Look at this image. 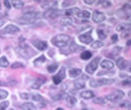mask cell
<instances>
[{"label":"cell","instance_id":"6da1fadb","mask_svg":"<svg viewBox=\"0 0 131 110\" xmlns=\"http://www.w3.org/2000/svg\"><path fill=\"white\" fill-rule=\"evenodd\" d=\"M40 13L36 11H30V12L25 13L22 17H19L17 19V22L20 25L31 24L36 21L38 17H40Z\"/></svg>","mask_w":131,"mask_h":110},{"label":"cell","instance_id":"7a4b0ae2","mask_svg":"<svg viewBox=\"0 0 131 110\" xmlns=\"http://www.w3.org/2000/svg\"><path fill=\"white\" fill-rule=\"evenodd\" d=\"M16 52L18 53V55H20V57L23 58L28 59L31 58L34 55L37 54V52L26 44H21L16 49Z\"/></svg>","mask_w":131,"mask_h":110},{"label":"cell","instance_id":"3957f363","mask_svg":"<svg viewBox=\"0 0 131 110\" xmlns=\"http://www.w3.org/2000/svg\"><path fill=\"white\" fill-rule=\"evenodd\" d=\"M70 40V38L68 35L58 34L52 38L51 42L56 47L62 48V47H64L68 45Z\"/></svg>","mask_w":131,"mask_h":110},{"label":"cell","instance_id":"277c9868","mask_svg":"<svg viewBox=\"0 0 131 110\" xmlns=\"http://www.w3.org/2000/svg\"><path fill=\"white\" fill-rule=\"evenodd\" d=\"M115 80L114 79L108 78H100V79H93L90 82V86L92 88H96L103 85H108L114 83Z\"/></svg>","mask_w":131,"mask_h":110},{"label":"cell","instance_id":"5b68a950","mask_svg":"<svg viewBox=\"0 0 131 110\" xmlns=\"http://www.w3.org/2000/svg\"><path fill=\"white\" fill-rule=\"evenodd\" d=\"M118 17L121 19H125L131 21V5L126 4L123 6L122 8L117 11Z\"/></svg>","mask_w":131,"mask_h":110},{"label":"cell","instance_id":"8992f818","mask_svg":"<svg viewBox=\"0 0 131 110\" xmlns=\"http://www.w3.org/2000/svg\"><path fill=\"white\" fill-rule=\"evenodd\" d=\"M124 95L125 94H124V91L120 90H116L113 91L112 93H111V94L106 95V99L111 102H116L124 97Z\"/></svg>","mask_w":131,"mask_h":110},{"label":"cell","instance_id":"52a82bcc","mask_svg":"<svg viewBox=\"0 0 131 110\" xmlns=\"http://www.w3.org/2000/svg\"><path fill=\"white\" fill-rule=\"evenodd\" d=\"M100 57H96L94 58L91 62L86 65V71L89 74H93L94 71L97 69L99 64V62L100 61Z\"/></svg>","mask_w":131,"mask_h":110},{"label":"cell","instance_id":"ba28073f","mask_svg":"<svg viewBox=\"0 0 131 110\" xmlns=\"http://www.w3.org/2000/svg\"><path fill=\"white\" fill-rule=\"evenodd\" d=\"M63 14V11L58 9H50L43 13V16L46 19H54L60 16Z\"/></svg>","mask_w":131,"mask_h":110},{"label":"cell","instance_id":"9c48e42d","mask_svg":"<svg viewBox=\"0 0 131 110\" xmlns=\"http://www.w3.org/2000/svg\"><path fill=\"white\" fill-rule=\"evenodd\" d=\"M89 79V77L84 74H83L80 78H78L76 80H75L74 82V85L76 89L77 90H80V89H83L85 88L86 86V82L85 81L86 80H88Z\"/></svg>","mask_w":131,"mask_h":110},{"label":"cell","instance_id":"30bf717a","mask_svg":"<svg viewBox=\"0 0 131 110\" xmlns=\"http://www.w3.org/2000/svg\"><path fill=\"white\" fill-rule=\"evenodd\" d=\"M92 33V29L90 30L87 33H83L81 34L80 35L78 36V39H79L80 41H81L82 43H85V44H89L93 41V38L91 35Z\"/></svg>","mask_w":131,"mask_h":110},{"label":"cell","instance_id":"8fae6325","mask_svg":"<svg viewBox=\"0 0 131 110\" xmlns=\"http://www.w3.org/2000/svg\"><path fill=\"white\" fill-rule=\"evenodd\" d=\"M19 31V28H17V26L14 25H8L2 30V33L3 34H15Z\"/></svg>","mask_w":131,"mask_h":110},{"label":"cell","instance_id":"7c38bea8","mask_svg":"<svg viewBox=\"0 0 131 110\" xmlns=\"http://www.w3.org/2000/svg\"><path fill=\"white\" fill-rule=\"evenodd\" d=\"M106 19V16L102 12H100L99 11H94L92 14V20L95 23L102 22Z\"/></svg>","mask_w":131,"mask_h":110},{"label":"cell","instance_id":"4fadbf2b","mask_svg":"<svg viewBox=\"0 0 131 110\" xmlns=\"http://www.w3.org/2000/svg\"><path fill=\"white\" fill-rule=\"evenodd\" d=\"M34 46L40 51H44L48 47V43L45 41H40V40H36L33 42Z\"/></svg>","mask_w":131,"mask_h":110},{"label":"cell","instance_id":"5bb4252c","mask_svg":"<svg viewBox=\"0 0 131 110\" xmlns=\"http://www.w3.org/2000/svg\"><path fill=\"white\" fill-rule=\"evenodd\" d=\"M57 4V2H55V1H45L41 4V6L42 8L47 9L48 10L50 9H56Z\"/></svg>","mask_w":131,"mask_h":110},{"label":"cell","instance_id":"9a60e30c","mask_svg":"<svg viewBox=\"0 0 131 110\" xmlns=\"http://www.w3.org/2000/svg\"><path fill=\"white\" fill-rule=\"evenodd\" d=\"M46 79L43 78H39L35 81V82L31 85V88L34 90H39L41 85H43L46 83Z\"/></svg>","mask_w":131,"mask_h":110},{"label":"cell","instance_id":"2e32d148","mask_svg":"<svg viewBox=\"0 0 131 110\" xmlns=\"http://www.w3.org/2000/svg\"><path fill=\"white\" fill-rule=\"evenodd\" d=\"M128 64V62L125 60L123 57H119L117 59V61H116V65H117L119 69H121V70L126 69Z\"/></svg>","mask_w":131,"mask_h":110},{"label":"cell","instance_id":"e0dca14e","mask_svg":"<svg viewBox=\"0 0 131 110\" xmlns=\"http://www.w3.org/2000/svg\"><path fill=\"white\" fill-rule=\"evenodd\" d=\"M85 47L83 46H80V45L76 44L74 42H72L70 45V51L71 52H74V53H78V52H80L82 50H84Z\"/></svg>","mask_w":131,"mask_h":110},{"label":"cell","instance_id":"ac0fdd59","mask_svg":"<svg viewBox=\"0 0 131 110\" xmlns=\"http://www.w3.org/2000/svg\"><path fill=\"white\" fill-rule=\"evenodd\" d=\"M121 51H122V47H114V48L112 49L111 53H110L108 55H107V57H111V58L112 59H114L115 57L118 56V55L121 53Z\"/></svg>","mask_w":131,"mask_h":110},{"label":"cell","instance_id":"d6986e66","mask_svg":"<svg viewBox=\"0 0 131 110\" xmlns=\"http://www.w3.org/2000/svg\"><path fill=\"white\" fill-rule=\"evenodd\" d=\"M116 30L118 31H131V23H121L116 27Z\"/></svg>","mask_w":131,"mask_h":110},{"label":"cell","instance_id":"ffe728a7","mask_svg":"<svg viewBox=\"0 0 131 110\" xmlns=\"http://www.w3.org/2000/svg\"><path fill=\"white\" fill-rule=\"evenodd\" d=\"M66 105H67V106L68 107H70V108L73 107L77 103L76 98L74 96H70V95L66 99Z\"/></svg>","mask_w":131,"mask_h":110},{"label":"cell","instance_id":"44dd1931","mask_svg":"<svg viewBox=\"0 0 131 110\" xmlns=\"http://www.w3.org/2000/svg\"><path fill=\"white\" fill-rule=\"evenodd\" d=\"M100 65H101V67L102 68H104V69H111L114 67V64L113 62L109 60H106V59L101 62Z\"/></svg>","mask_w":131,"mask_h":110},{"label":"cell","instance_id":"7402d4cb","mask_svg":"<svg viewBox=\"0 0 131 110\" xmlns=\"http://www.w3.org/2000/svg\"><path fill=\"white\" fill-rule=\"evenodd\" d=\"M21 107L23 110H37L36 106L31 102H26L23 103Z\"/></svg>","mask_w":131,"mask_h":110},{"label":"cell","instance_id":"603a6c76","mask_svg":"<svg viewBox=\"0 0 131 110\" xmlns=\"http://www.w3.org/2000/svg\"><path fill=\"white\" fill-rule=\"evenodd\" d=\"M80 96L84 100H89L91 98H93L94 97V94L92 91L87 90V91H84L80 93Z\"/></svg>","mask_w":131,"mask_h":110},{"label":"cell","instance_id":"cb8c5ba5","mask_svg":"<svg viewBox=\"0 0 131 110\" xmlns=\"http://www.w3.org/2000/svg\"><path fill=\"white\" fill-rule=\"evenodd\" d=\"M46 60V59L45 56L43 55H41L40 57L35 59L34 62V65L36 67H40L43 63H45Z\"/></svg>","mask_w":131,"mask_h":110},{"label":"cell","instance_id":"d4e9b609","mask_svg":"<svg viewBox=\"0 0 131 110\" xmlns=\"http://www.w3.org/2000/svg\"><path fill=\"white\" fill-rule=\"evenodd\" d=\"M80 11V9L78 7H73V8L68 9L67 10H66L65 14L66 16H72V15H78V14Z\"/></svg>","mask_w":131,"mask_h":110},{"label":"cell","instance_id":"484cf974","mask_svg":"<svg viewBox=\"0 0 131 110\" xmlns=\"http://www.w3.org/2000/svg\"><path fill=\"white\" fill-rule=\"evenodd\" d=\"M60 24L63 26H68L72 24L73 20L70 17H62V19L60 21Z\"/></svg>","mask_w":131,"mask_h":110},{"label":"cell","instance_id":"4316f807","mask_svg":"<svg viewBox=\"0 0 131 110\" xmlns=\"http://www.w3.org/2000/svg\"><path fill=\"white\" fill-rule=\"evenodd\" d=\"M82 74V70L78 68H73L69 71V76L71 78H76Z\"/></svg>","mask_w":131,"mask_h":110},{"label":"cell","instance_id":"83f0119b","mask_svg":"<svg viewBox=\"0 0 131 110\" xmlns=\"http://www.w3.org/2000/svg\"><path fill=\"white\" fill-rule=\"evenodd\" d=\"M12 5L14 6V7H15L16 9L22 8L24 5V2L21 1V0H13L12 1Z\"/></svg>","mask_w":131,"mask_h":110},{"label":"cell","instance_id":"f1b7e54d","mask_svg":"<svg viewBox=\"0 0 131 110\" xmlns=\"http://www.w3.org/2000/svg\"><path fill=\"white\" fill-rule=\"evenodd\" d=\"M31 98L34 101H36V102H38L41 103V102H43L45 101L44 98L41 96V95L38 94V93H34V94H31Z\"/></svg>","mask_w":131,"mask_h":110},{"label":"cell","instance_id":"f546056e","mask_svg":"<svg viewBox=\"0 0 131 110\" xmlns=\"http://www.w3.org/2000/svg\"><path fill=\"white\" fill-rule=\"evenodd\" d=\"M92 55V54L91 52H90L89 51H84L81 53L80 57L84 60H88L90 58H91Z\"/></svg>","mask_w":131,"mask_h":110},{"label":"cell","instance_id":"4dcf8cb0","mask_svg":"<svg viewBox=\"0 0 131 110\" xmlns=\"http://www.w3.org/2000/svg\"><path fill=\"white\" fill-rule=\"evenodd\" d=\"M9 63L6 57L3 56V57H0V67H7L9 65Z\"/></svg>","mask_w":131,"mask_h":110},{"label":"cell","instance_id":"1f68e13d","mask_svg":"<svg viewBox=\"0 0 131 110\" xmlns=\"http://www.w3.org/2000/svg\"><path fill=\"white\" fill-rule=\"evenodd\" d=\"M77 16H78L79 17H82V18H89L90 17V13L88 11L86 10H83L80 11L79 14L77 15Z\"/></svg>","mask_w":131,"mask_h":110},{"label":"cell","instance_id":"d6a6232c","mask_svg":"<svg viewBox=\"0 0 131 110\" xmlns=\"http://www.w3.org/2000/svg\"><path fill=\"white\" fill-rule=\"evenodd\" d=\"M69 96L68 93H58L56 96L53 97V99L56 100H66L68 97Z\"/></svg>","mask_w":131,"mask_h":110},{"label":"cell","instance_id":"836d02e7","mask_svg":"<svg viewBox=\"0 0 131 110\" xmlns=\"http://www.w3.org/2000/svg\"><path fill=\"white\" fill-rule=\"evenodd\" d=\"M104 45V43L101 41H94V43H92V45H90L92 48L93 49H98L100 48L101 47H102Z\"/></svg>","mask_w":131,"mask_h":110},{"label":"cell","instance_id":"e575fe53","mask_svg":"<svg viewBox=\"0 0 131 110\" xmlns=\"http://www.w3.org/2000/svg\"><path fill=\"white\" fill-rule=\"evenodd\" d=\"M58 66L57 64H52V65H48V67H47V69H48V71L50 74H52V73H54L57 70Z\"/></svg>","mask_w":131,"mask_h":110},{"label":"cell","instance_id":"d590c367","mask_svg":"<svg viewBox=\"0 0 131 110\" xmlns=\"http://www.w3.org/2000/svg\"><path fill=\"white\" fill-rule=\"evenodd\" d=\"M57 76H59L62 79V80L65 79L66 77V69L64 67H61L60 70L59 71V72L57 74Z\"/></svg>","mask_w":131,"mask_h":110},{"label":"cell","instance_id":"8d00e7d4","mask_svg":"<svg viewBox=\"0 0 131 110\" xmlns=\"http://www.w3.org/2000/svg\"><path fill=\"white\" fill-rule=\"evenodd\" d=\"M97 33H98V36L99 39L100 40H106V35L105 34L104 31L101 29H97Z\"/></svg>","mask_w":131,"mask_h":110},{"label":"cell","instance_id":"74e56055","mask_svg":"<svg viewBox=\"0 0 131 110\" xmlns=\"http://www.w3.org/2000/svg\"><path fill=\"white\" fill-rule=\"evenodd\" d=\"M93 102L95 104H100V105H102V104H105L106 103V100L104 98L102 97H96L94 99Z\"/></svg>","mask_w":131,"mask_h":110},{"label":"cell","instance_id":"f35d334b","mask_svg":"<svg viewBox=\"0 0 131 110\" xmlns=\"http://www.w3.org/2000/svg\"><path fill=\"white\" fill-rule=\"evenodd\" d=\"M76 4V1H64L62 3V7H67Z\"/></svg>","mask_w":131,"mask_h":110},{"label":"cell","instance_id":"ab89813d","mask_svg":"<svg viewBox=\"0 0 131 110\" xmlns=\"http://www.w3.org/2000/svg\"><path fill=\"white\" fill-rule=\"evenodd\" d=\"M12 69H17V68H22L24 67V65L21 64V62H15L12 65Z\"/></svg>","mask_w":131,"mask_h":110},{"label":"cell","instance_id":"60d3db41","mask_svg":"<svg viewBox=\"0 0 131 110\" xmlns=\"http://www.w3.org/2000/svg\"><path fill=\"white\" fill-rule=\"evenodd\" d=\"M7 95H8V92L7 91L0 89V100L5 99L7 97Z\"/></svg>","mask_w":131,"mask_h":110},{"label":"cell","instance_id":"b9f144b4","mask_svg":"<svg viewBox=\"0 0 131 110\" xmlns=\"http://www.w3.org/2000/svg\"><path fill=\"white\" fill-rule=\"evenodd\" d=\"M52 80H53V82L54 83V84L56 85H58L60 84L61 82H62V79H61L59 76H58L57 75H56V76H53V78H52Z\"/></svg>","mask_w":131,"mask_h":110},{"label":"cell","instance_id":"7bdbcfd3","mask_svg":"<svg viewBox=\"0 0 131 110\" xmlns=\"http://www.w3.org/2000/svg\"><path fill=\"white\" fill-rule=\"evenodd\" d=\"M19 95H20L21 98L24 99V100H29L31 98V94L28 93H21Z\"/></svg>","mask_w":131,"mask_h":110},{"label":"cell","instance_id":"ee69618b","mask_svg":"<svg viewBox=\"0 0 131 110\" xmlns=\"http://www.w3.org/2000/svg\"><path fill=\"white\" fill-rule=\"evenodd\" d=\"M99 4H101L102 7H105V8L111 5V2H108V1H100V2H99Z\"/></svg>","mask_w":131,"mask_h":110},{"label":"cell","instance_id":"f6af8a7d","mask_svg":"<svg viewBox=\"0 0 131 110\" xmlns=\"http://www.w3.org/2000/svg\"><path fill=\"white\" fill-rule=\"evenodd\" d=\"M131 31H123V32L121 33V38H123V39H125V38H127L128 37H129Z\"/></svg>","mask_w":131,"mask_h":110},{"label":"cell","instance_id":"bcb514c9","mask_svg":"<svg viewBox=\"0 0 131 110\" xmlns=\"http://www.w3.org/2000/svg\"><path fill=\"white\" fill-rule=\"evenodd\" d=\"M123 85L131 86V76L128 77L127 79L123 81Z\"/></svg>","mask_w":131,"mask_h":110},{"label":"cell","instance_id":"7dc6e473","mask_svg":"<svg viewBox=\"0 0 131 110\" xmlns=\"http://www.w3.org/2000/svg\"><path fill=\"white\" fill-rule=\"evenodd\" d=\"M15 84H16V83L0 81V86H9V85H14Z\"/></svg>","mask_w":131,"mask_h":110},{"label":"cell","instance_id":"c3c4849f","mask_svg":"<svg viewBox=\"0 0 131 110\" xmlns=\"http://www.w3.org/2000/svg\"><path fill=\"white\" fill-rule=\"evenodd\" d=\"M8 106H9V102H7V101L3 102L0 103V107H1V108L5 109V108H7Z\"/></svg>","mask_w":131,"mask_h":110},{"label":"cell","instance_id":"681fc988","mask_svg":"<svg viewBox=\"0 0 131 110\" xmlns=\"http://www.w3.org/2000/svg\"><path fill=\"white\" fill-rule=\"evenodd\" d=\"M4 5H5V7H7V9H10L11 8V4L9 1H7V0H5L4 2Z\"/></svg>","mask_w":131,"mask_h":110},{"label":"cell","instance_id":"f907efd6","mask_svg":"<svg viewBox=\"0 0 131 110\" xmlns=\"http://www.w3.org/2000/svg\"><path fill=\"white\" fill-rule=\"evenodd\" d=\"M111 40L113 42H116L118 41V35L117 34H114L112 35L111 37Z\"/></svg>","mask_w":131,"mask_h":110},{"label":"cell","instance_id":"816d5d0a","mask_svg":"<svg viewBox=\"0 0 131 110\" xmlns=\"http://www.w3.org/2000/svg\"><path fill=\"white\" fill-rule=\"evenodd\" d=\"M126 69H127L129 72H131V61L128 62V66Z\"/></svg>","mask_w":131,"mask_h":110},{"label":"cell","instance_id":"f5cc1de1","mask_svg":"<svg viewBox=\"0 0 131 110\" xmlns=\"http://www.w3.org/2000/svg\"><path fill=\"white\" fill-rule=\"evenodd\" d=\"M84 2L86 4H90V5H91V4H92L94 3L93 0H84Z\"/></svg>","mask_w":131,"mask_h":110},{"label":"cell","instance_id":"db71d44e","mask_svg":"<svg viewBox=\"0 0 131 110\" xmlns=\"http://www.w3.org/2000/svg\"><path fill=\"white\" fill-rule=\"evenodd\" d=\"M126 46H128V47L130 46L131 45V39H130V40H128L127 41H126Z\"/></svg>","mask_w":131,"mask_h":110},{"label":"cell","instance_id":"11a10c76","mask_svg":"<svg viewBox=\"0 0 131 110\" xmlns=\"http://www.w3.org/2000/svg\"><path fill=\"white\" fill-rule=\"evenodd\" d=\"M4 24V21L2 20V19H0V28H1L2 26H3V25Z\"/></svg>","mask_w":131,"mask_h":110},{"label":"cell","instance_id":"9f6ffc18","mask_svg":"<svg viewBox=\"0 0 131 110\" xmlns=\"http://www.w3.org/2000/svg\"><path fill=\"white\" fill-rule=\"evenodd\" d=\"M127 107L129 109H131V103H130V104H128V105H127Z\"/></svg>","mask_w":131,"mask_h":110},{"label":"cell","instance_id":"6f0895ef","mask_svg":"<svg viewBox=\"0 0 131 110\" xmlns=\"http://www.w3.org/2000/svg\"><path fill=\"white\" fill-rule=\"evenodd\" d=\"M128 97H129L131 99V91H130L129 92H128Z\"/></svg>","mask_w":131,"mask_h":110},{"label":"cell","instance_id":"680465c9","mask_svg":"<svg viewBox=\"0 0 131 110\" xmlns=\"http://www.w3.org/2000/svg\"><path fill=\"white\" fill-rule=\"evenodd\" d=\"M56 110H64V109L62 108V107H58V108L56 109Z\"/></svg>","mask_w":131,"mask_h":110},{"label":"cell","instance_id":"91938a15","mask_svg":"<svg viewBox=\"0 0 131 110\" xmlns=\"http://www.w3.org/2000/svg\"><path fill=\"white\" fill-rule=\"evenodd\" d=\"M0 110H5V109H4V108H1V107H0Z\"/></svg>","mask_w":131,"mask_h":110},{"label":"cell","instance_id":"94428289","mask_svg":"<svg viewBox=\"0 0 131 110\" xmlns=\"http://www.w3.org/2000/svg\"><path fill=\"white\" fill-rule=\"evenodd\" d=\"M82 110H88V109H83Z\"/></svg>","mask_w":131,"mask_h":110},{"label":"cell","instance_id":"6125c7cd","mask_svg":"<svg viewBox=\"0 0 131 110\" xmlns=\"http://www.w3.org/2000/svg\"><path fill=\"white\" fill-rule=\"evenodd\" d=\"M0 9H1V4H0Z\"/></svg>","mask_w":131,"mask_h":110}]
</instances>
